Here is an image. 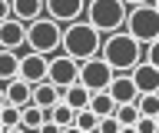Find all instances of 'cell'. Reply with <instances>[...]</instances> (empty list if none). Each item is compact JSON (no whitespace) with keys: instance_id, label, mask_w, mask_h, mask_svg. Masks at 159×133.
Returning a JSON list of instances; mask_svg holds the SVG:
<instances>
[{"instance_id":"cell-8","label":"cell","mask_w":159,"mask_h":133,"mask_svg":"<svg viewBox=\"0 0 159 133\" xmlns=\"http://www.w3.org/2000/svg\"><path fill=\"white\" fill-rule=\"evenodd\" d=\"M47 63H50V57H47V53H37V50H30V53H20L17 77H20V80H27L30 87H33V83L47 80Z\"/></svg>"},{"instance_id":"cell-30","label":"cell","mask_w":159,"mask_h":133,"mask_svg":"<svg viewBox=\"0 0 159 133\" xmlns=\"http://www.w3.org/2000/svg\"><path fill=\"white\" fill-rule=\"evenodd\" d=\"M126 3H129V7H133V3H146V0H126Z\"/></svg>"},{"instance_id":"cell-5","label":"cell","mask_w":159,"mask_h":133,"mask_svg":"<svg viewBox=\"0 0 159 133\" xmlns=\"http://www.w3.org/2000/svg\"><path fill=\"white\" fill-rule=\"evenodd\" d=\"M60 33H63V23H57L53 17H37V20L27 23V47L37 53H57L60 50Z\"/></svg>"},{"instance_id":"cell-1","label":"cell","mask_w":159,"mask_h":133,"mask_svg":"<svg viewBox=\"0 0 159 133\" xmlns=\"http://www.w3.org/2000/svg\"><path fill=\"white\" fill-rule=\"evenodd\" d=\"M99 57L113 67V70H133V63L143 60V43L126 30V27H119V30H109L103 33V43H99Z\"/></svg>"},{"instance_id":"cell-2","label":"cell","mask_w":159,"mask_h":133,"mask_svg":"<svg viewBox=\"0 0 159 133\" xmlns=\"http://www.w3.org/2000/svg\"><path fill=\"white\" fill-rule=\"evenodd\" d=\"M99 43H103V33H99L86 17L70 20L66 27H63V33H60V50L70 53V57H76V60L99 53Z\"/></svg>"},{"instance_id":"cell-31","label":"cell","mask_w":159,"mask_h":133,"mask_svg":"<svg viewBox=\"0 0 159 133\" xmlns=\"http://www.w3.org/2000/svg\"><path fill=\"white\" fill-rule=\"evenodd\" d=\"M152 120H156V130H159V113H156V116H152Z\"/></svg>"},{"instance_id":"cell-25","label":"cell","mask_w":159,"mask_h":133,"mask_svg":"<svg viewBox=\"0 0 159 133\" xmlns=\"http://www.w3.org/2000/svg\"><path fill=\"white\" fill-rule=\"evenodd\" d=\"M99 133H119L123 126H119V120H116V113H106V116H99V126H96Z\"/></svg>"},{"instance_id":"cell-11","label":"cell","mask_w":159,"mask_h":133,"mask_svg":"<svg viewBox=\"0 0 159 133\" xmlns=\"http://www.w3.org/2000/svg\"><path fill=\"white\" fill-rule=\"evenodd\" d=\"M129 77H133V83H136L139 93H152V90H159V67H152L146 57H143L139 63H133Z\"/></svg>"},{"instance_id":"cell-21","label":"cell","mask_w":159,"mask_h":133,"mask_svg":"<svg viewBox=\"0 0 159 133\" xmlns=\"http://www.w3.org/2000/svg\"><path fill=\"white\" fill-rule=\"evenodd\" d=\"M116 120H119V126L123 130H133V123L139 120V107H136V100H129V103H116Z\"/></svg>"},{"instance_id":"cell-9","label":"cell","mask_w":159,"mask_h":133,"mask_svg":"<svg viewBox=\"0 0 159 133\" xmlns=\"http://www.w3.org/2000/svg\"><path fill=\"white\" fill-rule=\"evenodd\" d=\"M83 7H86V0H43V13L53 17L57 23H70L83 17Z\"/></svg>"},{"instance_id":"cell-32","label":"cell","mask_w":159,"mask_h":133,"mask_svg":"<svg viewBox=\"0 0 159 133\" xmlns=\"http://www.w3.org/2000/svg\"><path fill=\"white\" fill-rule=\"evenodd\" d=\"M152 3H156V10H159V0H152Z\"/></svg>"},{"instance_id":"cell-29","label":"cell","mask_w":159,"mask_h":133,"mask_svg":"<svg viewBox=\"0 0 159 133\" xmlns=\"http://www.w3.org/2000/svg\"><path fill=\"white\" fill-rule=\"evenodd\" d=\"M3 103H7V97H3V87H0V107H3Z\"/></svg>"},{"instance_id":"cell-6","label":"cell","mask_w":159,"mask_h":133,"mask_svg":"<svg viewBox=\"0 0 159 133\" xmlns=\"http://www.w3.org/2000/svg\"><path fill=\"white\" fill-rule=\"evenodd\" d=\"M113 73H116V70H113L99 53H93V57H83V60H80V77H76V80L86 83L89 90H103V87L113 80Z\"/></svg>"},{"instance_id":"cell-14","label":"cell","mask_w":159,"mask_h":133,"mask_svg":"<svg viewBox=\"0 0 159 133\" xmlns=\"http://www.w3.org/2000/svg\"><path fill=\"white\" fill-rule=\"evenodd\" d=\"M30 100L37 103V107H43V110H50V107L60 100V87H57L53 80H40V83H33V90H30Z\"/></svg>"},{"instance_id":"cell-18","label":"cell","mask_w":159,"mask_h":133,"mask_svg":"<svg viewBox=\"0 0 159 133\" xmlns=\"http://www.w3.org/2000/svg\"><path fill=\"white\" fill-rule=\"evenodd\" d=\"M10 7H13V17L23 23L43 17V0H10Z\"/></svg>"},{"instance_id":"cell-28","label":"cell","mask_w":159,"mask_h":133,"mask_svg":"<svg viewBox=\"0 0 159 133\" xmlns=\"http://www.w3.org/2000/svg\"><path fill=\"white\" fill-rule=\"evenodd\" d=\"M13 17V7H10V0H0V20H7Z\"/></svg>"},{"instance_id":"cell-13","label":"cell","mask_w":159,"mask_h":133,"mask_svg":"<svg viewBox=\"0 0 159 133\" xmlns=\"http://www.w3.org/2000/svg\"><path fill=\"white\" fill-rule=\"evenodd\" d=\"M30 87L27 80H20V77H10V80H3V97H7V103H13V107H27L30 103Z\"/></svg>"},{"instance_id":"cell-19","label":"cell","mask_w":159,"mask_h":133,"mask_svg":"<svg viewBox=\"0 0 159 133\" xmlns=\"http://www.w3.org/2000/svg\"><path fill=\"white\" fill-rule=\"evenodd\" d=\"M93 113H99V116H106V113L116 110V100L109 97V90L103 87V90H89V103H86Z\"/></svg>"},{"instance_id":"cell-22","label":"cell","mask_w":159,"mask_h":133,"mask_svg":"<svg viewBox=\"0 0 159 133\" xmlns=\"http://www.w3.org/2000/svg\"><path fill=\"white\" fill-rule=\"evenodd\" d=\"M17 63H20V53L17 50H3V47H0V80L17 77Z\"/></svg>"},{"instance_id":"cell-4","label":"cell","mask_w":159,"mask_h":133,"mask_svg":"<svg viewBox=\"0 0 159 133\" xmlns=\"http://www.w3.org/2000/svg\"><path fill=\"white\" fill-rule=\"evenodd\" d=\"M133 37H136L143 47H146L149 40H156L159 37V10L152 0H146V3H133L126 10V23H123Z\"/></svg>"},{"instance_id":"cell-24","label":"cell","mask_w":159,"mask_h":133,"mask_svg":"<svg viewBox=\"0 0 159 133\" xmlns=\"http://www.w3.org/2000/svg\"><path fill=\"white\" fill-rule=\"evenodd\" d=\"M0 126H3V130H20V107L3 103V107H0Z\"/></svg>"},{"instance_id":"cell-26","label":"cell","mask_w":159,"mask_h":133,"mask_svg":"<svg viewBox=\"0 0 159 133\" xmlns=\"http://www.w3.org/2000/svg\"><path fill=\"white\" fill-rule=\"evenodd\" d=\"M143 57H146L152 67H159V37H156V40H149L146 47H143Z\"/></svg>"},{"instance_id":"cell-16","label":"cell","mask_w":159,"mask_h":133,"mask_svg":"<svg viewBox=\"0 0 159 133\" xmlns=\"http://www.w3.org/2000/svg\"><path fill=\"white\" fill-rule=\"evenodd\" d=\"M43 123H47V110L43 107H37L33 100L27 107H20V130H43Z\"/></svg>"},{"instance_id":"cell-27","label":"cell","mask_w":159,"mask_h":133,"mask_svg":"<svg viewBox=\"0 0 159 133\" xmlns=\"http://www.w3.org/2000/svg\"><path fill=\"white\" fill-rule=\"evenodd\" d=\"M133 130H139V133H152V130H156V120H152V116H143V113H139V120L133 123Z\"/></svg>"},{"instance_id":"cell-3","label":"cell","mask_w":159,"mask_h":133,"mask_svg":"<svg viewBox=\"0 0 159 133\" xmlns=\"http://www.w3.org/2000/svg\"><path fill=\"white\" fill-rule=\"evenodd\" d=\"M126 10H129L126 0H86L83 17H86L99 33H109V30H119V27L126 23Z\"/></svg>"},{"instance_id":"cell-17","label":"cell","mask_w":159,"mask_h":133,"mask_svg":"<svg viewBox=\"0 0 159 133\" xmlns=\"http://www.w3.org/2000/svg\"><path fill=\"white\" fill-rule=\"evenodd\" d=\"M73 107H70V103H63V100H57L53 103V107H50L47 110V120L53 123V126H57V130H73Z\"/></svg>"},{"instance_id":"cell-10","label":"cell","mask_w":159,"mask_h":133,"mask_svg":"<svg viewBox=\"0 0 159 133\" xmlns=\"http://www.w3.org/2000/svg\"><path fill=\"white\" fill-rule=\"evenodd\" d=\"M0 47H3V50H20V47H27V23L17 20V17L0 20Z\"/></svg>"},{"instance_id":"cell-12","label":"cell","mask_w":159,"mask_h":133,"mask_svg":"<svg viewBox=\"0 0 159 133\" xmlns=\"http://www.w3.org/2000/svg\"><path fill=\"white\" fill-rule=\"evenodd\" d=\"M106 90H109V97H113L116 103H129V100L139 97V90H136V83H133V77H129V70L113 73V80L106 83Z\"/></svg>"},{"instance_id":"cell-23","label":"cell","mask_w":159,"mask_h":133,"mask_svg":"<svg viewBox=\"0 0 159 133\" xmlns=\"http://www.w3.org/2000/svg\"><path fill=\"white\" fill-rule=\"evenodd\" d=\"M136 107H139V113H143V116H156V113H159V90L139 93V97H136Z\"/></svg>"},{"instance_id":"cell-20","label":"cell","mask_w":159,"mask_h":133,"mask_svg":"<svg viewBox=\"0 0 159 133\" xmlns=\"http://www.w3.org/2000/svg\"><path fill=\"white\" fill-rule=\"evenodd\" d=\"M99 126V113H93L89 107H80L73 113V130H83V133H93Z\"/></svg>"},{"instance_id":"cell-15","label":"cell","mask_w":159,"mask_h":133,"mask_svg":"<svg viewBox=\"0 0 159 133\" xmlns=\"http://www.w3.org/2000/svg\"><path fill=\"white\" fill-rule=\"evenodd\" d=\"M60 100L70 103L73 110H80V107H86V103H89V87H86V83H80V80H73V83H66V87H60Z\"/></svg>"},{"instance_id":"cell-7","label":"cell","mask_w":159,"mask_h":133,"mask_svg":"<svg viewBox=\"0 0 159 133\" xmlns=\"http://www.w3.org/2000/svg\"><path fill=\"white\" fill-rule=\"evenodd\" d=\"M80 77V60L70 57V53H50V63H47V80H53L57 87H66Z\"/></svg>"}]
</instances>
